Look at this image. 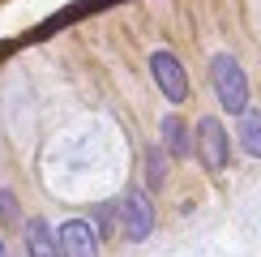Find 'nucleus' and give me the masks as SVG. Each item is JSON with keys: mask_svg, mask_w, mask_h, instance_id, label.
I'll use <instances>...</instances> for the list:
<instances>
[{"mask_svg": "<svg viewBox=\"0 0 261 257\" xmlns=\"http://www.w3.org/2000/svg\"><path fill=\"white\" fill-rule=\"evenodd\" d=\"M163 146L176 159H193V137H189V128H184L180 116H167V120H163Z\"/></svg>", "mask_w": 261, "mask_h": 257, "instance_id": "obj_7", "label": "nucleus"}, {"mask_svg": "<svg viewBox=\"0 0 261 257\" xmlns=\"http://www.w3.org/2000/svg\"><path fill=\"white\" fill-rule=\"evenodd\" d=\"M240 146L248 150L253 159H261V112H240Z\"/></svg>", "mask_w": 261, "mask_h": 257, "instance_id": "obj_8", "label": "nucleus"}, {"mask_svg": "<svg viewBox=\"0 0 261 257\" xmlns=\"http://www.w3.org/2000/svg\"><path fill=\"white\" fill-rule=\"evenodd\" d=\"M0 223H5V227H26V223H21V210H17V197H13V189H0Z\"/></svg>", "mask_w": 261, "mask_h": 257, "instance_id": "obj_9", "label": "nucleus"}, {"mask_svg": "<svg viewBox=\"0 0 261 257\" xmlns=\"http://www.w3.org/2000/svg\"><path fill=\"white\" fill-rule=\"evenodd\" d=\"M163 176H167V167H163V146H150V150H146V185L159 189Z\"/></svg>", "mask_w": 261, "mask_h": 257, "instance_id": "obj_10", "label": "nucleus"}, {"mask_svg": "<svg viewBox=\"0 0 261 257\" xmlns=\"http://www.w3.org/2000/svg\"><path fill=\"white\" fill-rule=\"evenodd\" d=\"M26 257H64L60 253V236L51 232L47 219H30L26 223Z\"/></svg>", "mask_w": 261, "mask_h": 257, "instance_id": "obj_6", "label": "nucleus"}, {"mask_svg": "<svg viewBox=\"0 0 261 257\" xmlns=\"http://www.w3.org/2000/svg\"><path fill=\"white\" fill-rule=\"evenodd\" d=\"M0 257H5V240H0Z\"/></svg>", "mask_w": 261, "mask_h": 257, "instance_id": "obj_11", "label": "nucleus"}, {"mask_svg": "<svg viewBox=\"0 0 261 257\" xmlns=\"http://www.w3.org/2000/svg\"><path fill=\"white\" fill-rule=\"evenodd\" d=\"M120 232L124 240L141 244L150 232H154V206H150V193L146 189H128L120 201Z\"/></svg>", "mask_w": 261, "mask_h": 257, "instance_id": "obj_2", "label": "nucleus"}, {"mask_svg": "<svg viewBox=\"0 0 261 257\" xmlns=\"http://www.w3.org/2000/svg\"><path fill=\"white\" fill-rule=\"evenodd\" d=\"M56 236H60V253L64 257H99V232H94L86 219L60 223Z\"/></svg>", "mask_w": 261, "mask_h": 257, "instance_id": "obj_5", "label": "nucleus"}, {"mask_svg": "<svg viewBox=\"0 0 261 257\" xmlns=\"http://www.w3.org/2000/svg\"><path fill=\"white\" fill-rule=\"evenodd\" d=\"M193 155L201 159L205 171H223L227 167L231 142H227V128L214 120V116H201V120H197V150H193Z\"/></svg>", "mask_w": 261, "mask_h": 257, "instance_id": "obj_3", "label": "nucleus"}, {"mask_svg": "<svg viewBox=\"0 0 261 257\" xmlns=\"http://www.w3.org/2000/svg\"><path fill=\"white\" fill-rule=\"evenodd\" d=\"M210 82H214V94L219 103L227 107V116H240L248 107V82H244V69L231 52H219L210 60Z\"/></svg>", "mask_w": 261, "mask_h": 257, "instance_id": "obj_1", "label": "nucleus"}, {"mask_svg": "<svg viewBox=\"0 0 261 257\" xmlns=\"http://www.w3.org/2000/svg\"><path fill=\"white\" fill-rule=\"evenodd\" d=\"M150 73H154V82H159V90H163L167 103H184V99H189V78H184L180 60L171 56L167 47L150 52Z\"/></svg>", "mask_w": 261, "mask_h": 257, "instance_id": "obj_4", "label": "nucleus"}]
</instances>
